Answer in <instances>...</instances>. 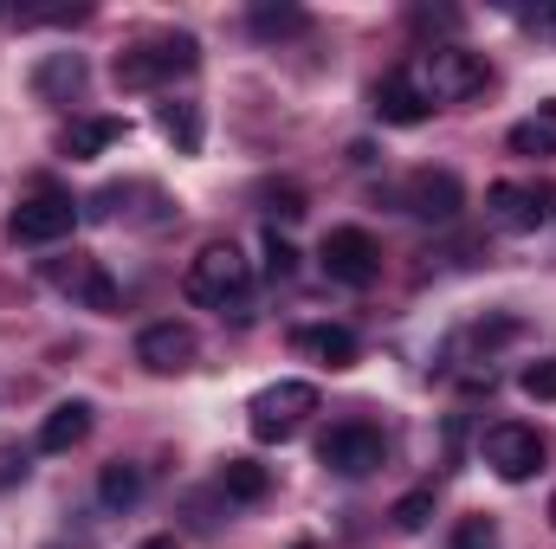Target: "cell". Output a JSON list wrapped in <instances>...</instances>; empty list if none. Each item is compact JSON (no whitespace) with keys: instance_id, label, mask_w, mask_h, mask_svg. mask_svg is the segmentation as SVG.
<instances>
[{"instance_id":"30","label":"cell","mask_w":556,"mask_h":549,"mask_svg":"<svg viewBox=\"0 0 556 549\" xmlns=\"http://www.w3.org/2000/svg\"><path fill=\"white\" fill-rule=\"evenodd\" d=\"M52 549H65V544H52Z\"/></svg>"},{"instance_id":"17","label":"cell","mask_w":556,"mask_h":549,"mask_svg":"<svg viewBox=\"0 0 556 549\" xmlns=\"http://www.w3.org/2000/svg\"><path fill=\"white\" fill-rule=\"evenodd\" d=\"M111 142H124V117H78V124H65L59 149H65L72 162H91V155H104Z\"/></svg>"},{"instance_id":"1","label":"cell","mask_w":556,"mask_h":549,"mask_svg":"<svg viewBox=\"0 0 556 549\" xmlns=\"http://www.w3.org/2000/svg\"><path fill=\"white\" fill-rule=\"evenodd\" d=\"M194 65H201V39H194V33H149V39H137V46L117 52L111 78H117L124 91H162V85L188 78Z\"/></svg>"},{"instance_id":"7","label":"cell","mask_w":556,"mask_h":549,"mask_svg":"<svg viewBox=\"0 0 556 549\" xmlns=\"http://www.w3.org/2000/svg\"><path fill=\"white\" fill-rule=\"evenodd\" d=\"M317 413V388L311 382H273V388H260L253 395V408H247V426H253V439H291L304 420Z\"/></svg>"},{"instance_id":"6","label":"cell","mask_w":556,"mask_h":549,"mask_svg":"<svg viewBox=\"0 0 556 549\" xmlns=\"http://www.w3.org/2000/svg\"><path fill=\"white\" fill-rule=\"evenodd\" d=\"M52 291H65L72 304H85V310H98V317H117L124 310V291H117V278L104 272L91 253H65V259H46L39 266Z\"/></svg>"},{"instance_id":"27","label":"cell","mask_w":556,"mask_h":549,"mask_svg":"<svg viewBox=\"0 0 556 549\" xmlns=\"http://www.w3.org/2000/svg\"><path fill=\"white\" fill-rule=\"evenodd\" d=\"M137 549H181L175 537H149V544H137Z\"/></svg>"},{"instance_id":"28","label":"cell","mask_w":556,"mask_h":549,"mask_svg":"<svg viewBox=\"0 0 556 549\" xmlns=\"http://www.w3.org/2000/svg\"><path fill=\"white\" fill-rule=\"evenodd\" d=\"M551 524H556V491H551Z\"/></svg>"},{"instance_id":"10","label":"cell","mask_w":556,"mask_h":549,"mask_svg":"<svg viewBox=\"0 0 556 549\" xmlns=\"http://www.w3.org/2000/svg\"><path fill=\"white\" fill-rule=\"evenodd\" d=\"M485 465L505 478V485H525V478H538L544 472V439H538V426H518V420H498V426H485Z\"/></svg>"},{"instance_id":"4","label":"cell","mask_w":556,"mask_h":549,"mask_svg":"<svg viewBox=\"0 0 556 549\" xmlns=\"http://www.w3.org/2000/svg\"><path fill=\"white\" fill-rule=\"evenodd\" d=\"M485 220L498 233H538L556 220V181H492L485 188Z\"/></svg>"},{"instance_id":"18","label":"cell","mask_w":556,"mask_h":549,"mask_svg":"<svg viewBox=\"0 0 556 549\" xmlns=\"http://www.w3.org/2000/svg\"><path fill=\"white\" fill-rule=\"evenodd\" d=\"M155 130L175 142L181 155H201V104H188V98H168V104L155 111Z\"/></svg>"},{"instance_id":"3","label":"cell","mask_w":556,"mask_h":549,"mask_svg":"<svg viewBox=\"0 0 556 549\" xmlns=\"http://www.w3.org/2000/svg\"><path fill=\"white\" fill-rule=\"evenodd\" d=\"M408 72H415L420 98H427L433 111H440V104H466V98H479V91L492 85L485 59H479V52H466V46H433V52H420Z\"/></svg>"},{"instance_id":"21","label":"cell","mask_w":556,"mask_h":549,"mask_svg":"<svg viewBox=\"0 0 556 549\" xmlns=\"http://www.w3.org/2000/svg\"><path fill=\"white\" fill-rule=\"evenodd\" d=\"M511 155H556V104H538V117L511 124Z\"/></svg>"},{"instance_id":"9","label":"cell","mask_w":556,"mask_h":549,"mask_svg":"<svg viewBox=\"0 0 556 549\" xmlns=\"http://www.w3.org/2000/svg\"><path fill=\"white\" fill-rule=\"evenodd\" d=\"M382 433L369 426V420H337L324 439H317V459L337 472V478H369L376 465H382Z\"/></svg>"},{"instance_id":"8","label":"cell","mask_w":556,"mask_h":549,"mask_svg":"<svg viewBox=\"0 0 556 549\" xmlns=\"http://www.w3.org/2000/svg\"><path fill=\"white\" fill-rule=\"evenodd\" d=\"M317 266L337 278V284L363 291V284H376V272H382V246H376V233H363V227H330L324 246H317Z\"/></svg>"},{"instance_id":"19","label":"cell","mask_w":556,"mask_h":549,"mask_svg":"<svg viewBox=\"0 0 556 549\" xmlns=\"http://www.w3.org/2000/svg\"><path fill=\"white\" fill-rule=\"evenodd\" d=\"M137 498H142V465H130V459L104 465V478H98V505L124 518V511H137Z\"/></svg>"},{"instance_id":"13","label":"cell","mask_w":556,"mask_h":549,"mask_svg":"<svg viewBox=\"0 0 556 549\" xmlns=\"http://www.w3.org/2000/svg\"><path fill=\"white\" fill-rule=\"evenodd\" d=\"M291 349H298L304 362H317V369H356V362H363V343H356V330H343V323H304V330L291 336Z\"/></svg>"},{"instance_id":"15","label":"cell","mask_w":556,"mask_h":549,"mask_svg":"<svg viewBox=\"0 0 556 549\" xmlns=\"http://www.w3.org/2000/svg\"><path fill=\"white\" fill-rule=\"evenodd\" d=\"M33 91H39L46 104H72V98L85 91V59H78V52H46L39 72H33Z\"/></svg>"},{"instance_id":"25","label":"cell","mask_w":556,"mask_h":549,"mask_svg":"<svg viewBox=\"0 0 556 549\" xmlns=\"http://www.w3.org/2000/svg\"><path fill=\"white\" fill-rule=\"evenodd\" d=\"M453 549H498V524L492 518H459L453 524Z\"/></svg>"},{"instance_id":"26","label":"cell","mask_w":556,"mask_h":549,"mask_svg":"<svg viewBox=\"0 0 556 549\" xmlns=\"http://www.w3.org/2000/svg\"><path fill=\"white\" fill-rule=\"evenodd\" d=\"M291 272H298V253H291V240H278V227H273L266 233V278L278 284V278H291Z\"/></svg>"},{"instance_id":"11","label":"cell","mask_w":556,"mask_h":549,"mask_svg":"<svg viewBox=\"0 0 556 549\" xmlns=\"http://www.w3.org/2000/svg\"><path fill=\"white\" fill-rule=\"evenodd\" d=\"M201 356V343H194V330L188 323H142L137 330V362L149 369V375H181L188 362Z\"/></svg>"},{"instance_id":"16","label":"cell","mask_w":556,"mask_h":549,"mask_svg":"<svg viewBox=\"0 0 556 549\" xmlns=\"http://www.w3.org/2000/svg\"><path fill=\"white\" fill-rule=\"evenodd\" d=\"M91 433V401H59L39 420V452H72Z\"/></svg>"},{"instance_id":"20","label":"cell","mask_w":556,"mask_h":549,"mask_svg":"<svg viewBox=\"0 0 556 549\" xmlns=\"http://www.w3.org/2000/svg\"><path fill=\"white\" fill-rule=\"evenodd\" d=\"M220 491H227L233 505H260V498L273 491V472H266L260 459H227V465H220Z\"/></svg>"},{"instance_id":"23","label":"cell","mask_w":556,"mask_h":549,"mask_svg":"<svg viewBox=\"0 0 556 549\" xmlns=\"http://www.w3.org/2000/svg\"><path fill=\"white\" fill-rule=\"evenodd\" d=\"M427 518H433V485H420V491H408V498L395 505V531H402V537L427 531Z\"/></svg>"},{"instance_id":"24","label":"cell","mask_w":556,"mask_h":549,"mask_svg":"<svg viewBox=\"0 0 556 549\" xmlns=\"http://www.w3.org/2000/svg\"><path fill=\"white\" fill-rule=\"evenodd\" d=\"M518 388H525L531 401H556V356H538V362H525Z\"/></svg>"},{"instance_id":"5","label":"cell","mask_w":556,"mask_h":549,"mask_svg":"<svg viewBox=\"0 0 556 549\" xmlns=\"http://www.w3.org/2000/svg\"><path fill=\"white\" fill-rule=\"evenodd\" d=\"M72 227H78V201L65 188H33L7 220V240L13 246H59Z\"/></svg>"},{"instance_id":"2","label":"cell","mask_w":556,"mask_h":549,"mask_svg":"<svg viewBox=\"0 0 556 549\" xmlns=\"http://www.w3.org/2000/svg\"><path fill=\"white\" fill-rule=\"evenodd\" d=\"M188 304H207V310H240L247 317V297H253V266L240 259V246L214 240L188 259V278H181Z\"/></svg>"},{"instance_id":"14","label":"cell","mask_w":556,"mask_h":549,"mask_svg":"<svg viewBox=\"0 0 556 549\" xmlns=\"http://www.w3.org/2000/svg\"><path fill=\"white\" fill-rule=\"evenodd\" d=\"M369 98H376V117H382V124H395V130H415V124L433 117V104L420 98V85H415V72H408V65H395Z\"/></svg>"},{"instance_id":"12","label":"cell","mask_w":556,"mask_h":549,"mask_svg":"<svg viewBox=\"0 0 556 549\" xmlns=\"http://www.w3.org/2000/svg\"><path fill=\"white\" fill-rule=\"evenodd\" d=\"M402 207H408L415 220H453V214L466 207V188H459L453 168H415V175L402 181Z\"/></svg>"},{"instance_id":"29","label":"cell","mask_w":556,"mask_h":549,"mask_svg":"<svg viewBox=\"0 0 556 549\" xmlns=\"http://www.w3.org/2000/svg\"><path fill=\"white\" fill-rule=\"evenodd\" d=\"M291 549H311V544H291Z\"/></svg>"},{"instance_id":"22","label":"cell","mask_w":556,"mask_h":549,"mask_svg":"<svg viewBox=\"0 0 556 549\" xmlns=\"http://www.w3.org/2000/svg\"><path fill=\"white\" fill-rule=\"evenodd\" d=\"M311 20H304V7H253V33L260 39H291V33H304Z\"/></svg>"}]
</instances>
